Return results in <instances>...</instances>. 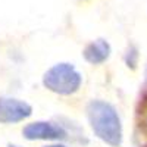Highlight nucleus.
<instances>
[{
  "label": "nucleus",
  "mask_w": 147,
  "mask_h": 147,
  "mask_svg": "<svg viewBox=\"0 0 147 147\" xmlns=\"http://www.w3.org/2000/svg\"><path fill=\"white\" fill-rule=\"evenodd\" d=\"M22 136L28 141H59L66 138L63 127L49 121H35L24 127Z\"/></svg>",
  "instance_id": "4"
},
{
  "label": "nucleus",
  "mask_w": 147,
  "mask_h": 147,
  "mask_svg": "<svg viewBox=\"0 0 147 147\" xmlns=\"http://www.w3.org/2000/svg\"><path fill=\"white\" fill-rule=\"evenodd\" d=\"M87 119L94 136L110 147H119L124 138V129L119 113L109 102L96 99L90 100L87 107Z\"/></svg>",
  "instance_id": "1"
},
{
  "label": "nucleus",
  "mask_w": 147,
  "mask_h": 147,
  "mask_svg": "<svg viewBox=\"0 0 147 147\" xmlns=\"http://www.w3.org/2000/svg\"><path fill=\"white\" fill-rule=\"evenodd\" d=\"M112 53V47H110L109 41L105 38H97L90 41L85 49L82 50V56L85 59V62H88L90 65H102L110 57Z\"/></svg>",
  "instance_id": "5"
},
{
  "label": "nucleus",
  "mask_w": 147,
  "mask_h": 147,
  "mask_svg": "<svg viewBox=\"0 0 147 147\" xmlns=\"http://www.w3.org/2000/svg\"><path fill=\"white\" fill-rule=\"evenodd\" d=\"M44 88L59 96L75 94L82 84L81 72L69 62H59L50 66L41 80Z\"/></svg>",
  "instance_id": "2"
},
{
  "label": "nucleus",
  "mask_w": 147,
  "mask_h": 147,
  "mask_svg": "<svg viewBox=\"0 0 147 147\" xmlns=\"http://www.w3.org/2000/svg\"><path fill=\"white\" fill-rule=\"evenodd\" d=\"M137 60H138V50L136 47H129L127 55H125V63H127V66L134 69L136 65H137Z\"/></svg>",
  "instance_id": "6"
},
{
  "label": "nucleus",
  "mask_w": 147,
  "mask_h": 147,
  "mask_svg": "<svg viewBox=\"0 0 147 147\" xmlns=\"http://www.w3.org/2000/svg\"><path fill=\"white\" fill-rule=\"evenodd\" d=\"M7 147H22V146H19V144H12V143H9V144H7Z\"/></svg>",
  "instance_id": "8"
},
{
  "label": "nucleus",
  "mask_w": 147,
  "mask_h": 147,
  "mask_svg": "<svg viewBox=\"0 0 147 147\" xmlns=\"http://www.w3.org/2000/svg\"><path fill=\"white\" fill-rule=\"evenodd\" d=\"M44 147H66L65 144H60V143H53V144H47Z\"/></svg>",
  "instance_id": "7"
},
{
  "label": "nucleus",
  "mask_w": 147,
  "mask_h": 147,
  "mask_svg": "<svg viewBox=\"0 0 147 147\" xmlns=\"http://www.w3.org/2000/svg\"><path fill=\"white\" fill-rule=\"evenodd\" d=\"M32 115V106L16 97L0 96V124L12 125L28 119Z\"/></svg>",
  "instance_id": "3"
}]
</instances>
